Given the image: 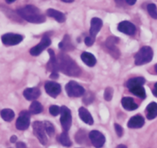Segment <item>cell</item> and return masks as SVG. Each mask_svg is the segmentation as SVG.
I'll return each instance as SVG.
<instances>
[{
  "label": "cell",
  "instance_id": "cell-1",
  "mask_svg": "<svg viewBox=\"0 0 157 148\" xmlns=\"http://www.w3.org/2000/svg\"><path fill=\"white\" fill-rule=\"evenodd\" d=\"M58 62L59 70L64 75L74 77H78L81 75V68L69 55L60 53L58 56Z\"/></svg>",
  "mask_w": 157,
  "mask_h": 148
},
{
  "label": "cell",
  "instance_id": "cell-2",
  "mask_svg": "<svg viewBox=\"0 0 157 148\" xmlns=\"http://www.w3.org/2000/svg\"><path fill=\"white\" fill-rule=\"evenodd\" d=\"M18 15L31 23L40 24L45 21L46 18L39 9L32 5H28L17 10Z\"/></svg>",
  "mask_w": 157,
  "mask_h": 148
},
{
  "label": "cell",
  "instance_id": "cell-3",
  "mask_svg": "<svg viewBox=\"0 0 157 148\" xmlns=\"http://www.w3.org/2000/svg\"><path fill=\"white\" fill-rule=\"evenodd\" d=\"M153 51L150 46H144L135 55V64L142 65L150 62L153 59Z\"/></svg>",
  "mask_w": 157,
  "mask_h": 148
},
{
  "label": "cell",
  "instance_id": "cell-4",
  "mask_svg": "<svg viewBox=\"0 0 157 148\" xmlns=\"http://www.w3.org/2000/svg\"><path fill=\"white\" fill-rule=\"evenodd\" d=\"M66 92L70 98H78L85 92L84 88L75 81H71L66 84Z\"/></svg>",
  "mask_w": 157,
  "mask_h": 148
},
{
  "label": "cell",
  "instance_id": "cell-5",
  "mask_svg": "<svg viewBox=\"0 0 157 148\" xmlns=\"http://www.w3.org/2000/svg\"><path fill=\"white\" fill-rule=\"evenodd\" d=\"M33 132L41 144L45 145L48 142V138L45 134V128H44V122L41 121H35L33 123Z\"/></svg>",
  "mask_w": 157,
  "mask_h": 148
},
{
  "label": "cell",
  "instance_id": "cell-6",
  "mask_svg": "<svg viewBox=\"0 0 157 148\" xmlns=\"http://www.w3.org/2000/svg\"><path fill=\"white\" fill-rule=\"evenodd\" d=\"M60 121L64 131H67L70 129L72 123L71 112L70 109L67 108L66 106H62L61 107V118Z\"/></svg>",
  "mask_w": 157,
  "mask_h": 148
},
{
  "label": "cell",
  "instance_id": "cell-7",
  "mask_svg": "<svg viewBox=\"0 0 157 148\" xmlns=\"http://www.w3.org/2000/svg\"><path fill=\"white\" fill-rule=\"evenodd\" d=\"M30 112L27 111H22L19 114V117L15 123V126L18 130H25L28 129L30 125Z\"/></svg>",
  "mask_w": 157,
  "mask_h": 148
},
{
  "label": "cell",
  "instance_id": "cell-8",
  "mask_svg": "<svg viewBox=\"0 0 157 148\" xmlns=\"http://www.w3.org/2000/svg\"><path fill=\"white\" fill-rule=\"evenodd\" d=\"M52 44V41H51L50 38L47 35H44L42 38H41V41H40L39 44L38 45L34 46L32 49H30L29 52L33 56H38L39 55L44 49L47 47H48L50 45Z\"/></svg>",
  "mask_w": 157,
  "mask_h": 148
},
{
  "label": "cell",
  "instance_id": "cell-9",
  "mask_svg": "<svg viewBox=\"0 0 157 148\" xmlns=\"http://www.w3.org/2000/svg\"><path fill=\"white\" fill-rule=\"evenodd\" d=\"M89 138L92 144L96 148H101L105 144V137L98 130H92L89 134Z\"/></svg>",
  "mask_w": 157,
  "mask_h": 148
},
{
  "label": "cell",
  "instance_id": "cell-10",
  "mask_svg": "<svg viewBox=\"0 0 157 148\" xmlns=\"http://www.w3.org/2000/svg\"><path fill=\"white\" fill-rule=\"evenodd\" d=\"M23 40V36L18 34L7 33L2 36V41L6 45H15Z\"/></svg>",
  "mask_w": 157,
  "mask_h": 148
},
{
  "label": "cell",
  "instance_id": "cell-11",
  "mask_svg": "<svg viewBox=\"0 0 157 148\" xmlns=\"http://www.w3.org/2000/svg\"><path fill=\"white\" fill-rule=\"evenodd\" d=\"M119 41V38L114 36H110L107 38L105 42L106 47L110 51L112 56L115 58H118L120 56V52L117 48L116 47V44Z\"/></svg>",
  "mask_w": 157,
  "mask_h": 148
},
{
  "label": "cell",
  "instance_id": "cell-12",
  "mask_svg": "<svg viewBox=\"0 0 157 148\" xmlns=\"http://www.w3.org/2000/svg\"><path fill=\"white\" fill-rule=\"evenodd\" d=\"M46 93L52 98H56L61 93V85L55 81H48L44 85Z\"/></svg>",
  "mask_w": 157,
  "mask_h": 148
},
{
  "label": "cell",
  "instance_id": "cell-13",
  "mask_svg": "<svg viewBox=\"0 0 157 148\" xmlns=\"http://www.w3.org/2000/svg\"><path fill=\"white\" fill-rule=\"evenodd\" d=\"M117 29L121 32L128 35H133L136 31V26L129 21H123L120 22L117 26Z\"/></svg>",
  "mask_w": 157,
  "mask_h": 148
},
{
  "label": "cell",
  "instance_id": "cell-14",
  "mask_svg": "<svg viewBox=\"0 0 157 148\" xmlns=\"http://www.w3.org/2000/svg\"><path fill=\"white\" fill-rule=\"evenodd\" d=\"M103 25V21L99 18H93L90 21V36L95 38L98 35V32L101 29Z\"/></svg>",
  "mask_w": 157,
  "mask_h": 148
},
{
  "label": "cell",
  "instance_id": "cell-15",
  "mask_svg": "<svg viewBox=\"0 0 157 148\" xmlns=\"http://www.w3.org/2000/svg\"><path fill=\"white\" fill-rule=\"evenodd\" d=\"M144 123H145V121L142 116L136 115V116L132 117L129 120L128 123H127V127L131 129L141 128L144 125Z\"/></svg>",
  "mask_w": 157,
  "mask_h": 148
},
{
  "label": "cell",
  "instance_id": "cell-16",
  "mask_svg": "<svg viewBox=\"0 0 157 148\" xmlns=\"http://www.w3.org/2000/svg\"><path fill=\"white\" fill-rule=\"evenodd\" d=\"M48 53L50 55V60L48 63V69L52 72V73L54 72H58L59 71V67H58V62L55 57V52L52 49H49Z\"/></svg>",
  "mask_w": 157,
  "mask_h": 148
},
{
  "label": "cell",
  "instance_id": "cell-17",
  "mask_svg": "<svg viewBox=\"0 0 157 148\" xmlns=\"http://www.w3.org/2000/svg\"><path fill=\"white\" fill-rule=\"evenodd\" d=\"M41 95V92L38 88H26L23 92V95L28 101H33L37 99Z\"/></svg>",
  "mask_w": 157,
  "mask_h": 148
},
{
  "label": "cell",
  "instance_id": "cell-18",
  "mask_svg": "<svg viewBox=\"0 0 157 148\" xmlns=\"http://www.w3.org/2000/svg\"><path fill=\"white\" fill-rule=\"evenodd\" d=\"M78 115H79L80 118L84 121L85 124H89V125H92L94 124V119L92 118L90 112L84 107H80L78 110Z\"/></svg>",
  "mask_w": 157,
  "mask_h": 148
},
{
  "label": "cell",
  "instance_id": "cell-19",
  "mask_svg": "<svg viewBox=\"0 0 157 148\" xmlns=\"http://www.w3.org/2000/svg\"><path fill=\"white\" fill-rule=\"evenodd\" d=\"M121 104L124 108L127 111H134L138 108V105L135 103L134 100L130 97H125L121 100Z\"/></svg>",
  "mask_w": 157,
  "mask_h": 148
},
{
  "label": "cell",
  "instance_id": "cell-20",
  "mask_svg": "<svg viewBox=\"0 0 157 148\" xmlns=\"http://www.w3.org/2000/svg\"><path fill=\"white\" fill-rule=\"evenodd\" d=\"M81 58L83 62L87 64V66H89V67H93L97 62L96 58L94 57V55L93 54L90 53V52H83L81 55Z\"/></svg>",
  "mask_w": 157,
  "mask_h": 148
},
{
  "label": "cell",
  "instance_id": "cell-21",
  "mask_svg": "<svg viewBox=\"0 0 157 148\" xmlns=\"http://www.w3.org/2000/svg\"><path fill=\"white\" fill-rule=\"evenodd\" d=\"M47 15H48L49 17H52V18H55L57 21H58V22H64L66 19V17L64 13L53 9H48Z\"/></svg>",
  "mask_w": 157,
  "mask_h": 148
},
{
  "label": "cell",
  "instance_id": "cell-22",
  "mask_svg": "<svg viewBox=\"0 0 157 148\" xmlns=\"http://www.w3.org/2000/svg\"><path fill=\"white\" fill-rule=\"evenodd\" d=\"M59 48L63 51H65V52H68V51H71L75 49L74 45H72L70 37L67 35H65V36L64 37L62 41L59 43Z\"/></svg>",
  "mask_w": 157,
  "mask_h": 148
},
{
  "label": "cell",
  "instance_id": "cell-23",
  "mask_svg": "<svg viewBox=\"0 0 157 148\" xmlns=\"http://www.w3.org/2000/svg\"><path fill=\"white\" fill-rule=\"evenodd\" d=\"M147 118L149 120H153L157 117V104L156 102H151L147 107Z\"/></svg>",
  "mask_w": 157,
  "mask_h": 148
},
{
  "label": "cell",
  "instance_id": "cell-24",
  "mask_svg": "<svg viewBox=\"0 0 157 148\" xmlns=\"http://www.w3.org/2000/svg\"><path fill=\"white\" fill-rule=\"evenodd\" d=\"M145 82V78H142V77H137V78H133L128 80L126 84H127V87L128 88V89H130L136 85H144Z\"/></svg>",
  "mask_w": 157,
  "mask_h": 148
},
{
  "label": "cell",
  "instance_id": "cell-25",
  "mask_svg": "<svg viewBox=\"0 0 157 148\" xmlns=\"http://www.w3.org/2000/svg\"><path fill=\"white\" fill-rule=\"evenodd\" d=\"M129 90L131 92V93L137 96L138 98H140L142 99H144L146 98V91L144 88L143 87V85L134 86V87L131 88Z\"/></svg>",
  "mask_w": 157,
  "mask_h": 148
},
{
  "label": "cell",
  "instance_id": "cell-26",
  "mask_svg": "<svg viewBox=\"0 0 157 148\" xmlns=\"http://www.w3.org/2000/svg\"><path fill=\"white\" fill-rule=\"evenodd\" d=\"M1 117L4 121L10 122L15 118V113L12 110L9 108H5L1 111Z\"/></svg>",
  "mask_w": 157,
  "mask_h": 148
},
{
  "label": "cell",
  "instance_id": "cell-27",
  "mask_svg": "<svg viewBox=\"0 0 157 148\" xmlns=\"http://www.w3.org/2000/svg\"><path fill=\"white\" fill-rule=\"evenodd\" d=\"M58 141L60 142V144H62L64 147H69L72 145V142L70 140V138H69L67 131L63 132L60 134V136L58 137Z\"/></svg>",
  "mask_w": 157,
  "mask_h": 148
},
{
  "label": "cell",
  "instance_id": "cell-28",
  "mask_svg": "<svg viewBox=\"0 0 157 148\" xmlns=\"http://www.w3.org/2000/svg\"><path fill=\"white\" fill-rule=\"evenodd\" d=\"M43 111V107L38 101H33L29 106V112L32 115H38Z\"/></svg>",
  "mask_w": 157,
  "mask_h": 148
},
{
  "label": "cell",
  "instance_id": "cell-29",
  "mask_svg": "<svg viewBox=\"0 0 157 148\" xmlns=\"http://www.w3.org/2000/svg\"><path fill=\"white\" fill-rule=\"evenodd\" d=\"M147 11L150 16L154 19H157V7L153 3H150L147 6Z\"/></svg>",
  "mask_w": 157,
  "mask_h": 148
},
{
  "label": "cell",
  "instance_id": "cell-30",
  "mask_svg": "<svg viewBox=\"0 0 157 148\" xmlns=\"http://www.w3.org/2000/svg\"><path fill=\"white\" fill-rule=\"evenodd\" d=\"M44 128H45L46 133H47L50 137L53 136V134H55V127H54L53 124L51 122H49V121H45L44 122Z\"/></svg>",
  "mask_w": 157,
  "mask_h": 148
},
{
  "label": "cell",
  "instance_id": "cell-31",
  "mask_svg": "<svg viewBox=\"0 0 157 148\" xmlns=\"http://www.w3.org/2000/svg\"><path fill=\"white\" fill-rule=\"evenodd\" d=\"M113 90L112 88L108 87L105 89V92H104V99L107 101H110L112 100V98H113Z\"/></svg>",
  "mask_w": 157,
  "mask_h": 148
},
{
  "label": "cell",
  "instance_id": "cell-32",
  "mask_svg": "<svg viewBox=\"0 0 157 148\" xmlns=\"http://www.w3.org/2000/svg\"><path fill=\"white\" fill-rule=\"evenodd\" d=\"M49 112L52 116H58L61 113V107L57 105H52L49 107Z\"/></svg>",
  "mask_w": 157,
  "mask_h": 148
},
{
  "label": "cell",
  "instance_id": "cell-33",
  "mask_svg": "<svg viewBox=\"0 0 157 148\" xmlns=\"http://www.w3.org/2000/svg\"><path fill=\"white\" fill-rule=\"evenodd\" d=\"M114 128H115V131H116L117 136L119 137V138L122 137L123 134H124V129H123V127H121L120 124H114Z\"/></svg>",
  "mask_w": 157,
  "mask_h": 148
},
{
  "label": "cell",
  "instance_id": "cell-34",
  "mask_svg": "<svg viewBox=\"0 0 157 148\" xmlns=\"http://www.w3.org/2000/svg\"><path fill=\"white\" fill-rule=\"evenodd\" d=\"M84 42H85L86 45L91 46L94 44V38L91 36L86 37L85 39H84Z\"/></svg>",
  "mask_w": 157,
  "mask_h": 148
},
{
  "label": "cell",
  "instance_id": "cell-35",
  "mask_svg": "<svg viewBox=\"0 0 157 148\" xmlns=\"http://www.w3.org/2000/svg\"><path fill=\"white\" fill-rule=\"evenodd\" d=\"M16 148H27V147L23 142H18L16 144Z\"/></svg>",
  "mask_w": 157,
  "mask_h": 148
},
{
  "label": "cell",
  "instance_id": "cell-36",
  "mask_svg": "<svg viewBox=\"0 0 157 148\" xmlns=\"http://www.w3.org/2000/svg\"><path fill=\"white\" fill-rule=\"evenodd\" d=\"M125 1L126 2H127V4L130 5V6H133V5L136 2V0H125Z\"/></svg>",
  "mask_w": 157,
  "mask_h": 148
},
{
  "label": "cell",
  "instance_id": "cell-37",
  "mask_svg": "<svg viewBox=\"0 0 157 148\" xmlns=\"http://www.w3.org/2000/svg\"><path fill=\"white\" fill-rule=\"evenodd\" d=\"M153 95H154L155 97H156V98H157V83L155 84L154 88H153Z\"/></svg>",
  "mask_w": 157,
  "mask_h": 148
},
{
  "label": "cell",
  "instance_id": "cell-38",
  "mask_svg": "<svg viewBox=\"0 0 157 148\" xmlns=\"http://www.w3.org/2000/svg\"><path fill=\"white\" fill-rule=\"evenodd\" d=\"M115 2L117 3V6H121L124 5V0H115Z\"/></svg>",
  "mask_w": 157,
  "mask_h": 148
},
{
  "label": "cell",
  "instance_id": "cell-39",
  "mask_svg": "<svg viewBox=\"0 0 157 148\" xmlns=\"http://www.w3.org/2000/svg\"><path fill=\"white\" fill-rule=\"evenodd\" d=\"M51 78H58V72H54V73H52V75H51Z\"/></svg>",
  "mask_w": 157,
  "mask_h": 148
},
{
  "label": "cell",
  "instance_id": "cell-40",
  "mask_svg": "<svg viewBox=\"0 0 157 148\" xmlns=\"http://www.w3.org/2000/svg\"><path fill=\"white\" fill-rule=\"evenodd\" d=\"M16 141H17V137L16 136H15V135H13V136L12 137H11V138H10V141L12 143H15V142H16Z\"/></svg>",
  "mask_w": 157,
  "mask_h": 148
},
{
  "label": "cell",
  "instance_id": "cell-41",
  "mask_svg": "<svg viewBox=\"0 0 157 148\" xmlns=\"http://www.w3.org/2000/svg\"><path fill=\"white\" fill-rule=\"evenodd\" d=\"M116 148H127V147H126L125 145H124V144H120V145H118Z\"/></svg>",
  "mask_w": 157,
  "mask_h": 148
},
{
  "label": "cell",
  "instance_id": "cell-42",
  "mask_svg": "<svg viewBox=\"0 0 157 148\" xmlns=\"http://www.w3.org/2000/svg\"><path fill=\"white\" fill-rule=\"evenodd\" d=\"M62 2H67V3H70V2H74L75 0H61Z\"/></svg>",
  "mask_w": 157,
  "mask_h": 148
},
{
  "label": "cell",
  "instance_id": "cell-43",
  "mask_svg": "<svg viewBox=\"0 0 157 148\" xmlns=\"http://www.w3.org/2000/svg\"><path fill=\"white\" fill-rule=\"evenodd\" d=\"M6 2L8 3V4H11V3L14 2H15V0H6Z\"/></svg>",
  "mask_w": 157,
  "mask_h": 148
},
{
  "label": "cell",
  "instance_id": "cell-44",
  "mask_svg": "<svg viewBox=\"0 0 157 148\" xmlns=\"http://www.w3.org/2000/svg\"><path fill=\"white\" fill-rule=\"evenodd\" d=\"M155 69H156V72H157V64L155 65Z\"/></svg>",
  "mask_w": 157,
  "mask_h": 148
}]
</instances>
